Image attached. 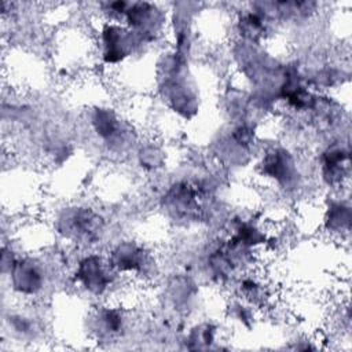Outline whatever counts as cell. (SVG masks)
<instances>
[{
    "mask_svg": "<svg viewBox=\"0 0 352 352\" xmlns=\"http://www.w3.org/2000/svg\"><path fill=\"white\" fill-rule=\"evenodd\" d=\"M109 263L114 271L146 274L153 265L150 252L133 241L120 242L110 253Z\"/></svg>",
    "mask_w": 352,
    "mask_h": 352,
    "instance_id": "obj_6",
    "label": "cell"
},
{
    "mask_svg": "<svg viewBox=\"0 0 352 352\" xmlns=\"http://www.w3.org/2000/svg\"><path fill=\"white\" fill-rule=\"evenodd\" d=\"M58 230L65 238L81 243H91L100 238L103 220L89 208H72L59 216Z\"/></svg>",
    "mask_w": 352,
    "mask_h": 352,
    "instance_id": "obj_1",
    "label": "cell"
},
{
    "mask_svg": "<svg viewBox=\"0 0 352 352\" xmlns=\"http://www.w3.org/2000/svg\"><path fill=\"white\" fill-rule=\"evenodd\" d=\"M92 125L98 136L107 144H120L125 138L121 120L111 109H96L92 114Z\"/></svg>",
    "mask_w": 352,
    "mask_h": 352,
    "instance_id": "obj_10",
    "label": "cell"
},
{
    "mask_svg": "<svg viewBox=\"0 0 352 352\" xmlns=\"http://www.w3.org/2000/svg\"><path fill=\"white\" fill-rule=\"evenodd\" d=\"M261 173L265 177L272 179L276 182L278 186L286 188L292 187L297 183L298 169L296 165V161L286 148L282 147H274L270 148L260 164Z\"/></svg>",
    "mask_w": 352,
    "mask_h": 352,
    "instance_id": "obj_7",
    "label": "cell"
},
{
    "mask_svg": "<svg viewBox=\"0 0 352 352\" xmlns=\"http://www.w3.org/2000/svg\"><path fill=\"white\" fill-rule=\"evenodd\" d=\"M126 26L144 41H151L160 34L165 23L164 11L154 3H129L124 15Z\"/></svg>",
    "mask_w": 352,
    "mask_h": 352,
    "instance_id": "obj_4",
    "label": "cell"
},
{
    "mask_svg": "<svg viewBox=\"0 0 352 352\" xmlns=\"http://www.w3.org/2000/svg\"><path fill=\"white\" fill-rule=\"evenodd\" d=\"M95 319L99 326L98 331H100L102 336H107V337L121 334L126 324V318L124 312L120 308H114V307L99 309Z\"/></svg>",
    "mask_w": 352,
    "mask_h": 352,
    "instance_id": "obj_11",
    "label": "cell"
},
{
    "mask_svg": "<svg viewBox=\"0 0 352 352\" xmlns=\"http://www.w3.org/2000/svg\"><path fill=\"white\" fill-rule=\"evenodd\" d=\"M114 272L109 260L99 254H88L77 263L74 279L87 292L99 296L113 283Z\"/></svg>",
    "mask_w": 352,
    "mask_h": 352,
    "instance_id": "obj_3",
    "label": "cell"
},
{
    "mask_svg": "<svg viewBox=\"0 0 352 352\" xmlns=\"http://www.w3.org/2000/svg\"><path fill=\"white\" fill-rule=\"evenodd\" d=\"M8 271L12 289L22 296H36L45 287L47 272L37 258H15Z\"/></svg>",
    "mask_w": 352,
    "mask_h": 352,
    "instance_id": "obj_5",
    "label": "cell"
},
{
    "mask_svg": "<svg viewBox=\"0 0 352 352\" xmlns=\"http://www.w3.org/2000/svg\"><path fill=\"white\" fill-rule=\"evenodd\" d=\"M166 210L177 219H191L199 209V192L188 183H177L164 197Z\"/></svg>",
    "mask_w": 352,
    "mask_h": 352,
    "instance_id": "obj_8",
    "label": "cell"
},
{
    "mask_svg": "<svg viewBox=\"0 0 352 352\" xmlns=\"http://www.w3.org/2000/svg\"><path fill=\"white\" fill-rule=\"evenodd\" d=\"M322 177L329 186H340L346 176L349 151L342 146H329L320 157Z\"/></svg>",
    "mask_w": 352,
    "mask_h": 352,
    "instance_id": "obj_9",
    "label": "cell"
},
{
    "mask_svg": "<svg viewBox=\"0 0 352 352\" xmlns=\"http://www.w3.org/2000/svg\"><path fill=\"white\" fill-rule=\"evenodd\" d=\"M326 224L331 231H348L351 224V210L342 202H333L327 210Z\"/></svg>",
    "mask_w": 352,
    "mask_h": 352,
    "instance_id": "obj_12",
    "label": "cell"
},
{
    "mask_svg": "<svg viewBox=\"0 0 352 352\" xmlns=\"http://www.w3.org/2000/svg\"><path fill=\"white\" fill-rule=\"evenodd\" d=\"M144 40L128 26L107 21L100 29L102 55L107 63H117L131 56Z\"/></svg>",
    "mask_w": 352,
    "mask_h": 352,
    "instance_id": "obj_2",
    "label": "cell"
}]
</instances>
